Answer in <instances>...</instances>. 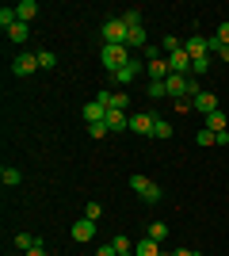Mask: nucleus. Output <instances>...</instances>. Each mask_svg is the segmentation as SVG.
<instances>
[{
    "label": "nucleus",
    "instance_id": "nucleus-1",
    "mask_svg": "<svg viewBox=\"0 0 229 256\" xmlns=\"http://www.w3.org/2000/svg\"><path fill=\"white\" fill-rule=\"evenodd\" d=\"M126 34H130V27L122 23V16H115V20H103V27H99V38H103V46H126Z\"/></svg>",
    "mask_w": 229,
    "mask_h": 256
},
{
    "label": "nucleus",
    "instance_id": "nucleus-2",
    "mask_svg": "<svg viewBox=\"0 0 229 256\" xmlns=\"http://www.w3.org/2000/svg\"><path fill=\"white\" fill-rule=\"evenodd\" d=\"M126 62H130V50H126V46H103V50H99V65H103L107 73H119Z\"/></svg>",
    "mask_w": 229,
    "mask_h": 256
},
{
    "label": "nucleus",
    "instance_id": "nucleus-3",
    "mask_svg": "<svg viewBox=\"0 0 229 256\" xmlns=\"http://www.w3.org/2000/svg\"><path fill=\"white\" fill-rule=\"evenodd\" d=\"M164 88H168V96H172V100H191V76L172 73L168 80H164Z\"/></svg>",
    "mask_w": 229,
    "mask_h": 256
},
{
    "label": "nucleus",
    "instance_id": "nucleus-4",
    "mask_svg": "<svg viewBox=\"0 0 229 256\" xmlns=\"http://www.w3.org/2000/svg\"><path fill=\"white\" fill-rule=\"evenodd\" d=\"M11 73L15 76H31V73H38V54H15V62H11Z\"/></svg>",
    "mask_w": 229,
    "mask_h": 256
},
{
    "label": "nucleus",
    "instance_id": "nucleus-5",
    "mask_svg": "<svg viewBox=\"0 0 229 256\" xmlns=\"http://www.w3.org/2000/svg\"><path fill=\"white\" fill-rule=\"evenodd\" d=\"M153 122H157L153 111H138V115H130V134H149L153 138Z\"/></svg>",
    "mask_w": 229,
    "mask_h": 256
},
{
    "label": "nucleus",
    "instance_id": "nucleus-6",
    "mask_svg": "<svg viewBox=\"0 0 229 256\" xmlns=\"http://www.w3.org/2000/svg\"><path fill=\"white\" fill-rule=\"evenodd\" d=\"M103 122H107L111 134H122V130H130V115H126V111H115V107H107Z\"/></svg>",
    "mask_w": 229,
    "mask_h": 256
},
{
    "label": "nucleus",
    "instance_id": "nucleus-7",
    "mask_svg": "<svg viewBox=\"0 0 229 256\" xmlns=\"http://www.w3.org/2000/svg\"><path fill=\"white\" fill-rule=\"evenodd\" d=\"M138 73H145V62H138V58H130V62H126V65H122V69H119V73H111V76H115L119 84H134V76H138Z\"/></svg>",
    "mask_w": 229,
    "mask_h": 256
},
{
    "label": "nucleus",
    "instance_id": "nucleus-8",
    "mask_svg": "<svg viewBox=\"0 0 229 256\" xmlns=\"http://www.w3.org/2000/svg\"><path fill=\"white\" fill-rule=\"evenodd\" d=\"M69 234H73V241H80V245H84V241H92V237H96V222H92V218H80V222H73V230H69Z\"/></svg>",
    "mask_w": 229,
    "mask_h": 256
},
{
    "label": "nucleus",
    "instance_id": "nucleus-9",
    "mask_svg": "<svg viewBox=\"0 0 229 256\" xmlns=\"http://www.w3.org/2000/svg\"><path fill=\"white\" fill-rule=\"evenodd\" d=\"M184 50L191 54V62H195V58H207V54H210V38H203V34H191V38L184 42Z\"/></svg>",
    "mask_w": 229,
    "mask_h": 256
},
{
    "label": "nucleus",
    "instance_id": "nucleus-10",
    "mask_svg": "<svg viewBox=\"0 0 229 256\" xmlns=\"http://www.w3.org/2000/svg\"><path fill=\"white\" fill-rule=\"evenodd\" d=\"M168 69H172V73H180V76H191V54H187V50L172 54V58H168Z\"/></svg>",
    "mask_w": 229,
    "mask_h": 256
},
{
    "label": "nucleus",
    "instance_id": "nucleus-11",
    "mask_svg": "<svg viewBox=\"0 0 229 256\" xmlns=\"http://www.w3.org/2000/svg\"><path fill=\"white\" fill-rule=\"evenodd\" d=\"M191 107H195V111H203V115H214V111H222V107H218V96H210V92H199V96L191 100Z\"/></svg>",
    "mask_w": 229,
    "mask_h": 256
},
{
    "label": "nucleus",
    "instance_id": "nucleus-12",
    "mask_svg": "<svg viewBox=\"0 0 229 256\" xmlns=\"http://www.w3.org/2000/svg\"><path fill=\"white\" fill-rule=\"evenodd\" d=\"M145 73H149L153 80H168V76H172V69H168V58H157V62H145Z\"/></svg>",
    "mask_w": 229,
    "mask_h": 256
},
{
    "label": "nucleus",
    "instance_id": "nucleus-13",
    "mask_svg": "<svg viewBox=\"0 0 229 256\" xmlns=\"http://www.w3.org/2000/svg\"><path fill=\"white\" fill-rule=\"evenodd\" d=\"M15 16H19V23L38 20V4H34V0H19V4H15Z\"/></svg>",
    "mask_w": 229,
    "mask_h": 256
},
{
    "label": "nucleus",
    "instance_id": "nucleus-14",
    "mask_svg": "<svg viewBox=\"0 0 229 256\" xmlns=\"http://www.w3.org/2000/svg\"><path fill=\"white\" fill-rule=\"evenodd\" d=\"M103 115H107V107L99 104V100L84 104V122H88V126H92V122H103Z\"/></svg>",
    "mask_w": 229,
    "mask_h": 256
},
{
    "label": "nucleus",
    "instance_id": "nucleus-15",
    "mask_svg": "<svg viewBox=\"0 0 229 256\" xmlns=\"http://www.w3.org/2000/svg\"><path fill=\"white\" fill-rule=\"evenodd\" d=\"M134 256H161V245H157V241H149V237H142V241L134 245Z\"/></svg>",
    "mask_w": 229,
    "mask_h": 256
},
{
    "label": "nucleus",
    "instance_id": "nucleus-16",
    "mask_svg": "<svg viewBox=\"0 0 229 256\" xmlns=\"http://www.w3.org/2000/svg\"><path fill=\"white\" fill-rule=\"evenodd\" d=\"M226 126H229V115H222V111L207 115V130H214V134H226Z\"/></svg>",
    "mask_w": 229,
    "mask_h": 256
},
{
    "label": "nucleus",
    "instance_id": "nucleus-17",
    "mask_svg": "<svg viewBox=\"0 0 229 256\" xmlns=\"http://www.w3.org/2000/svg\"><path fill=\"white\" fill-rule=\"evenodd\" d=\"M19 180H23L19 168H11V164H4V168H0V184H4V188H15Z\"/></svg>",
    "mask_w": 229,
    "mask_h": 256
},
{
    "label": "nucleus",
    "instance_id": "nucleus-18",
    "mask_svg": "<svg viewBox=\"0 0 229 256\" xmlns=\"http://www.w3.org/2000/svg\"><path fill=\"white\" fill-rule=\"evenodd\" d=\"M134 46H149V42H145V27H130V34H126V50H134Z\"/></svg>",
    "mask_w": 229,
    "mask_h": 256
},
{
    "label": "nucleus",
    "instance_id": "nucleus-19",
    "mask_svg": "<svg viewBox=\"0 0 229 256\" xmlns=\"http://www.w3.org/2000/svg\"><path fill=\"white\" fill-rule=\"evenodd\" d=\"M27 34H31V23H15V27H8L11 42H27Z\"/></svg>",
    "mask_w": 229,
    "mask_h": 256
},
{
    "label": "nucleus",
    "instance_id": "nucleus-20",
    "mask_svg": "<svg viewBox=\"0 0 229 256\" xmlns=\"http://www.w3.org/2000/svg\"><path fill=\"white\" fill-rule=\"evenodd\" d=\"M142 203H149V206H153V203H161V184H153V180L145 184V192H142Z\"/></svg>",
    "mask_w": 229,
    "mask_h": 256
},
{
    "label": "nucleus",
    "instance_id": "nucleus-21",
    "mask_svg": "<svg viewBox=\"0 0 229 256\" xmlns=\"http://www.w3.org/2000/svg\"><path fill=\"white\" fill-rule=\"evenodd\" d=\"M153 138H172V122L157 115V122H153Z\"/></svg>",
    "mask_w": 229,
    "mask_h": 256
},
{
    "label": "nucleus",
    "instance_id": "nucleus-22",
    "mask_svg": "<svg viewBox=\"0 0 229 256\" xmlns=\"http://www.w3.org/2000/svg\"><path fill=\"white\" fill-rule=\"evenodd\" d=\"M145 237H149V241H157V245H161L164 237H168V226H164V222H149V234H145Z\"/></svg>",
    "mask_w": 229,
    "mask_h": 256
},
{
    "label": "nucleus",
    "instance_id": "nucleus-23",
    "mask_svg": "<svg viewBox=\"0 0 229 256\" xmlns=\"http://www.w3.org/2000/svg\"><path fill=\"white\" fill-rule=\"evenodd\" d=\"M161 50H164V58H172V54H180V50H184V42H180L176 34H168V38L161 42Z\"/></svg>",
    "mask_w": 229,
    "mask_h": 256
},
{
    "label": "nucleus",
    "instance_id": "nucleus-24",
    "mask_svg": "<svg viewBox=\"0 0 229 256\" xmlns=\"http://www.w3.org/2000/svg\"><path fill=\"white\" fill-rule=\"evenodd\" d=\"M34 245H42V241H34L31 234H15V248H23V252H31Z\"/></svg>",
    "mask_w": 229,
    "mask_h": 256
},
{
    "label": "nucleus",
    "instance_id": "nucleus-25",
    "mask_svg": "<svg viewBox=\"0 0 229 256\" xmlns=\"http://www.w3.org/2000/svg\"><path fill=\"white\" fill-rule=\"evenodd\" d=\"M57 65V54L54 50H38V69H54Z\"/></svg>",
    "mask_w": 229,
    "mask_h": 256
},
{
    "label": "nucleus",
    "instance_id": "nucleus-26",
    "mask_svg": "<svg viewBox=\"0 0 229 256\" xmlns=\"http://www.w3.org/2000/svg\"><path fill=\"white\" fill-rule=\"evenodd\" d=\"M195 142H199V146H218V134L203 126V130H199V134H195Z\"/></svg>",
    "mask_w": 229,
    "mask_h": 256
},
{
    "label": "nucleus",
    "instance_id": "nucleus-27",
    "mask_svg": "<svg viewBox=\"0 0 229 256\" xmlns=\"http://www.w3.org/2000/svg\"><path fill=\"white\" fill-rule=\"evenodd\" d=\"M111 245H115V252H119V256H126V252H134V245H130V237H115V241H111Z\"/></svg>",
    "mask_w": 229,
    "mask_h": 256
},
{
    "label": "nucleus",
    "instance_id": "nucleus-28",
    "mask_svg": "<svg viewBox=\"0 0 229 256\" xmlns=\"http://www.w3.org/2000/svg\"><path fill=\"white\" fill-rule=\"evenodd\" d=\"M122 23H126V27H142V12H138V8L122 12Z\"/></svg>",
    "mask_w": 229,
    "mask_h": 256
},
{
    "label": "nucleus",
    "instance_id": "nucleus-29",
    "mask_svg": "<svg viewBox=\"0 0 229 256\" xmlns=\"http://www.w3.org/2000/svg\"><path fill=\"white\" fill-rule=\"evenodd\" d=\"M145 184H149V176L134 172V176H130V192H138V195H142V192H145Z\"/></svg>",
    "mask_w": 229,
    "mask_h": 256
},
{
    "label": "nucleus",
    "instance_id": "nucleus-30",
    "mask_svg": "<svg viewBox=\"0 0 229 256\" xmlns=\"http://www.w3.org/2000/svg\"><path fill=\"white\" fill-rule=\"evenodd\" d=\"M111 107H115V111H126V107H130V96H126V92H115V96H111Z\"/></svg>",
    "mask_w": 229,
    "mask_h": 256
},
{
    "label": "nucleus",
    "instance_id": "nucleus-31",
    "mask_svg": "<svg viewBox=\"0 0 229 256\" xmlns=\"http://www.w3.org/2000/svg\"><path fill=\"white\" fill-rule=\"evenodd\" d=\"M207 69H210V54H207V58H195V62H191V76L207 73Z\"/></svg>",
    "mask_w": 229,
    "mask_h": 256
},
{
    "label": "nucleus",
    "instance_id": "nucleus-32",
    "mask_svg": "<svg viewBox=\"0 0 229 256\" xmlns=\"http://www.w3.org/2000/svg\"><path fill=\"white\" fill-rule=\"evenodd\" d=\"M88 134H92V138H107V134H111V130H107V122H92V126H88Z\"/></svg>",
    "mask_w": 229,
    "mask_h": 256
},
{
    "label": "nucleus",
    "instance_id": "nucleus-33",
    "mask_svg": "<svg viewBox=\"0 0 229 256\" xmlns=\"http://www.w3.org/2000/svg\"><path fill=\"white\" fill-rule=\"evenodd\" d=\"M99 214H103V206H99L96 199H92V203L84 206V218H92V222H99Z\"/></svg>",
    "mask_w": 229,
    "mask_h": 256
},
{
    "label": "nucleus",
    "instance_id": "nucleus-34",
    "mask_svg": "<svg viewBox=\"0 0 229 256\" xmlns=\"http://www.w3.org/2000/svg\"><path fill=\"white\" fill-rule=\"evenodd\" d=\"M214 42L229 46V23H218V31H214Z\"/></svg>",
    "mask_w": 229,
    "mask_h": 256
},
{
    "label": "nucleus",
    "instance_id": "nucleus-35",
    "mask_svg": "<svg viewBox=\"0 0 229 256\" xmlns=\"http://www.w3.org/2000/svg\"><path fill=\"white\" fill-rule=\"evenodd\" d=\"M149 96H153V100L168 96V88H164V80H153V84H149Z\"/></svg>",
    "mask_w": 229,
    "mask_h": 256
},
{
    "label": "nucleus",
    "instance_id": "nucleus-36",
    "mask_svg": "<svg viewBox=\"0 0 229 256\" xmlns=\"http://www.w3.org/2000/svg\"><path fill=\"white\" fill-rule=\"evenodd\" d=\"M157 58H164L161 46H145V62H157Z\"/></svg>",
    "mask_w": 229,
    "mask_h": 256
},
{
    "label": "nucleus",
    "instance_id": "nucleus-37",
    "mask_svg": "<svg viewBox=\"0 0 229 256\" xmlns=\"http://www.w3.org/2000/svg\"><path fill=\"white\" fill-rule=\"evenodd\" d=\"M111 96H115V92H107V88H99V96H96V100H99L103 107H111Z\"/></svg>",
    "mask_w": 229,
    "mask_h": 256
},
{
    "label": "nucleus",
    "instance_id": "nucleus-38",
    "mask_svg": "<svg viewBox=\"0 0 229 256\" xmlns=\"http://www.w3.org/2000/svg\"><path fill=\"white\" fill-rule=\"evenodd\" d=\"M96 256H119V252H115V245H99V252Z\"/></svg>",
    "mask_w": 229,
    "mask_h": 256
},
{
    "label": "nucleus",
    "instance_id": "nucleus-39",
    "mask_svg": "<svg viewBox=\"0 0 229 256\" xmlns=\"http://www.w3.org/2000/svg\"><path fill=\"white\" fill-rule=\"evenodd\" d=\"M172 256H199V252H195V248H176Z\"/></svg>",
    "mask_w": 229,
    "mask_h": 256
},
{
    "label": "nucleus",
    "instance_id": "nucleus-40",
    "mask_svg": "<svg viewBox=\"0 0 229 256\" xmlns=\"http://www.w3.org/2000/svg\"><path fill=\"white\" fill-rule=\"evenodd\" d=\"M27 256H46V248H42V245H34V248H31Z\"/></svg>",
    "mask_w": 229,
    "mask_h": 256
},
{
    "label": "nucleus",
    "instance_id": "nucleus-41",
    "mask_svg": "<svg viewBox=\"0 0 229 256\" xmlns=\"http://www.w3.org/2000/svg\"><path fill=\"white\" fill-rule=\"evenodd\" d=\"M226 150H229V134H226Z\"/></svg>",
    "mask_w": 229,
    "mask_h": 256
},
{
    "label": "nucleus",
    "instance_id": "nucleus-42",
    "mask_svg": "<svg viewBox=\"0 0 229 256\" xmlns=\"http://www.w3.org/2000/svg\"><path fill=\"white\" fill-rule=\"evenodd\" d=\"M161 256H172V252H161Z\"/></svg>",
    "mask_w": 229,
    "mask_h": 256
},
{
    "label": "nucleus",
    "instance_id": "nucleus-43",
    "mask_svg": "<svg viewBox=\"0 0 229 256\" xmlns=\"http://www.w3.org/2000/svg\"><path fill=\"white\" fill-rule=\"evenodd\" d=\"M126 256H134V252H126Z\"/></svg>",
    "mask_w": 229,
    "mask_h": 256
}]
</instances>
